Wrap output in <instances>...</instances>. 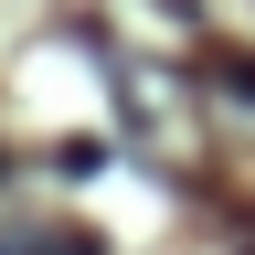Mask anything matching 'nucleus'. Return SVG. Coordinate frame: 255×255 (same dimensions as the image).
<instances>
[{
	"label": "nucleus",
	"mask_w": 255,
	"mask_h": 255,
	"mask_svg": "<svg viewBox=\"0 0 255 255\" xmlns=\"http://www.w3.org/2000/svg\"><path fill=\"white\" fill-rule=\"evenodd\" d=\"M0 255H96L85 234H53V245H0Z\"/></svg>",
	"instance_id": "obj_1"
}]
</instances>
